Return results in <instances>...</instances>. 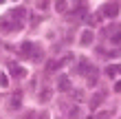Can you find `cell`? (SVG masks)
Masks as SVG:
<instances>
[{
	"mask_svg": "<svg viewBox=\"0 0 121 119\" xmlns=\"http://www.w3.org/2000/svg\"><path fill=\"white\" fill-rule=\"evenodd\" d=\"M11 71H13V75H16V77H22V75H24V68H18V66H11Z\"/></svg>",
	"mask_w": 121,
	"mask_h": 119,
	"instance_id": "cell-3",
	"label": "cell"
},
{
	"mask_svg": "<svg viewBox=\"0 0 121 119\" xmlns=\"http://www.w3.org/2000/svg\"><path fill=\"white\" fill-rule=\"evenodd\" d=\"M60 88H62V90H66V88H68V79H66V77H62V79H60Z\"/></svg>",
	"mask_w": 121,
	"mask_h": 119,
	"instance_id": "cell-5",
	"label": "cell"
},
{
	"mask_svg": "<svg viewBox=\"0 0 121 119\" xmlns=\"http://www.w3.org/2000/svg\"><path fill=\"white\" fill-rule=\"evenodd\" d=\"M117 13H119V4L115 2V0H112V2H106L101 7V16L104 18H115Z\"/></svg>",
	"mask_w": 121,
	"mask_h": 119,
	"instance_id": "cell-1",
	"label": "cell"
},
{
	"mask_svg": "<svg viewBox=\"0 0 121 119\" xmlns=\"http://www.w3.org/2000/svg\"><path fill=\"white\" fill-rule=\"evenodd\" d=\"M48 7V0H38V9H46Z\"/></svg>",
	"mask_w": 121,
	"mask_h": 119,
	"instance_id": "cell-6",
	"label": "cell"
},
{
	"mask_svg": "<svg viewBox=\"0 0 121 119\" xmlns=\"http://www.w3.org/2000/svg\"><path fill=\"white\" fill-rule=\"evenodd\" d=\"M55 9L57 11H66V2H64V0H57V2H55Z\"/></svg>",
	"mask_w": 121,
	"mask_h": 119,
	"instance_id": "cell-4",
	"label": "cell"
},
{
	"mask_svg": "<svg viewBox=\"0 0 121 119\" xmlns=\"http://www.w3.org/2000/svg\"><path fill=\"white\" fill-rule=\"evenodd\" d=\"M90 42H92V31L86 29V31L82 33V44H90Z\"/></svg>",
	"mask_w": 121,
	"mask_h": 119,
	"instance_id": "cell-2",
	"label": "cell"
}]
</instances>
